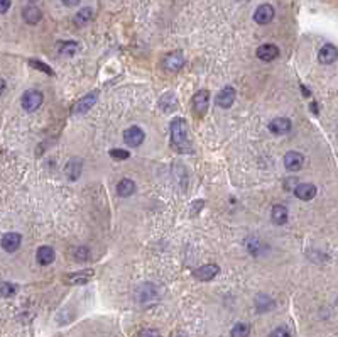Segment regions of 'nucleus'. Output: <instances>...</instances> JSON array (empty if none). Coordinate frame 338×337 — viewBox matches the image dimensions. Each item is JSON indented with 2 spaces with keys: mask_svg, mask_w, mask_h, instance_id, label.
I'll use <instances>...</instances> for the list:
<instances>
[{
  "mask_svg": "<svg viewBox=\"0 0 338 337\" xmlns=\"http://www.w3.org/2000/svg\"><path fill=\"white\" fill-rule=\"evenodd\" d=\"M171 139H173V144L179 153H191V147H189L188 141L186 121L183 117H176L171 122Z\"/></svg>",
  "mask_w": 338,
  "mask_h": 337,
  "instance_id": "1",
  "label": "nucleus"
},
{
  "mask_svg": "<svg viewBox=\"0 0 338 337\" xmlns=\"http://www.w3.org/2000/svg\"><path fill=\"white\" fill-rule=\"evenodd\" d=\"M43 100H44V97L39 90H27L26 94L22 95L21 105H22V109L27 110V112H34L36 109L41 107Z\"/></svg>",
  "mask_w": 338,
  "mask_h": 337,
  "instance_id": "2",
  "label": "nucleus"
},
{
  "mask_svg": "<svg viewBox=\"0 0 338 337\" xmlns=\"http://www.w3.org/2000/svg\"><path fill=\"white\" fill-rule=\"evenodd\" d=\"M144 139H146V134L139 126H132L124 131V141H126V144L131 147L141 146L142 142H144Z\"/></svg>",
  "mask_w": 338,
  "mask_h": 337,
  "instance_id": "3",
  "label": "nucleus"
},
{
  "mask_svg": "<svg viewBox=\"0 0 338 337\" xmlns=\"http://www.w3.org/2000/svg\"><path fill=\"white\" fill-rule=\"evenodd\" d=\"M218 273H220L218 265H205L201 268H196V270L193 271V276L200 281H210V280L215 278Z\"/></svg>",
  "mask_w": 338,
  "mask_h": 337,
  "instance_id": "4",
  "label": "nucleus"
},
{
  "mask_svg": "<svg viewBox=\"0 0 338 337\" xmlns=\"http://www.w3.org/2000/svg\"><path fill=\"white\" fill-rule=\"evenodd\" d=\"M274 19V7L271 4H262V6L257 7L256 14H254V21L257 24H269V22Z\"/></svg>",
  "mask_w": 338,
  "mask_h": 337,
  "instance_id": "5",
  "label": "nucleus"
},
{
  "mask_svg": "<svg viewBox=\"0 0 338 337\" xmlns=\"http://www.w3.org/2000/svg\"><path fill=\"white\" fill-rule=\"evenodd\" d=\"M304 164V156L298 153V151H289V153H286L284 156V166L286 170H289V172H299L301 168H303Z\"/></svg>",
  "mask_w": 338,
  "mask_h": 337,
  "instance_id": "6",
  "label": "nucleus"
},
{
  "mask_svg": "<svg viewBox=\"0 0 338 337\" xmlns=\"http://www.w3.org/2000/svg\"><path fill=\"white\" fill-rule=\"evenodd\" d=\"M96 99H98V92H90L88 95H85L83 99H80V102H78L75 107H73V114H85L88 112L93 105L96 104Z\"/></svg>",
  "mask_w": 338,
  "mask_h": 337,
  "instance_id": "7",
  "label": "nucleus"
},
{
  "mask_svg": "<svg viewBox=\"0 0 338 337\" xmlns=\"http://www.w3.org/2000/svg\"><path fill=\"white\" fill-rule=\"evenodd\" d=\"M215 102L221 109L232 107V104L235 102V90H234V87H225V89H221L220 94L216 95Z\"/></svg>",
  "mask_w": 338,
  "mask_h": 337,
  "instance_id": "8",
  "label": "nucleus"
},
{
  "mask_svg": "<svg viewBox=\"0 0 338 337\" xmlns=\"http://www.w3.org/2000/svg\"><path fill=\"white\" fill-rule=\"evenodd\" d=\"M22 242V235L19 232H7L2 235V247L7 252H16Z\"/></svg>",
  "mask_w": 338,
  "mask_h": 337,
  "instance_id": "9",
  "label": "nucleus"
},
{
  "mask_svg": "<svg viewBox=\"0 0 338 337\" xmlns=\"http://www.w3.org/2000/svg\"><path fill=\"white\" fill-rule=\"evenodd\" d=\"M318 59L321 64H331L338 59V49L333 44H325L318 53Z\"/></svg>",
  "mask_w": 338,
  "mask_h": 337,
  "instance_id": "10",
  "label": "nucleus"
},
{
  "mask_svg": "<svg viewBox=\"0 0 338 337\" xmlns=\"http://www.w3.org/2000/svg\"><path fill=\"white\" fill-rule=\"evenodd\" d=\"M208 104H210V94L206 90L196 92V95L193 97V109L203 115L208 110Z\"/></svg>",
  "mask_w": 338,
  "mask_h": 337,
  "instance_id": "11",
  "label": "nucleus"
},
{
  "mask_svg": "<svg viewBox=\"0 0 338 337\" xmlns=\"http://www.w3.org/2000/svg\"><path fill=\"white\" fill-rule=\"evenodd\" d=\"M293 192H294V195L299 198V200L308 202V200H313L314 195H316V187L311 185V183H301V185H298V187L294 188Z\"/></svg>",
  "mask_w": 338,
  "mask_h": 337,
  "instance_id": "12",
  "label": "nucleus"
},
{
  "mask_svg": "<svg viewBox=\"0 0 338 337\" xmlns=\"http://www.w3.org/2000/svg\"><path fill=\"white\" fill-rule=\"evenodd\" d=\"M291 127H293V124H291L289 119H286V117H277L269 124V131L277 134V136L291 132Z\"/></svg>",
  "mask_w": 338,
  "mask_h": 337,
  "instance_id": "13",
  "label": "nucleus"
},
{
  "mask_svg": "<svg viewBox=\"0 0 338 337\" xmlns=\"http://www.w3.org/2000/svg\"><path fill=\"white\" fill-rule=\"evenodd\" d=\"M277 56H279V48L274 44H262L257 49V58L262 59V61H272Z\"/></svg>",
  "mask_w": 338,
  "mask_h": 337,
  "instance_id": "14",
  "label": "nucleus"
},
{
  "mask_svg": "<svg viewBox=\"0 0 338 337\" xmlns=\"http://www.w3.org/2000/svg\"><path fill=\"white\" fill-rule=\"evenodd\" d=\"M164 66L169 71H178L184 66V58L181 53H171L164 59Z\"/></svg>",
  "mask_w": 338,
  "mask_h": 337,
  "instance_id": "15",
  "label": "nucleus"
},
{
  "mask_svg": "<svg viewBox=\"0 0 338 337\" xmlns=\"http://www.w3.org/2000/svg\"><path fill=\"white\" fill-rule=\"evenodd\" d=\"M36 258H38V263L43 266H48L51 265V263L54 261V258H56V255H54L53 247L49 246H41L38 249V252H36Z\"/></svg>",
  "mask_w": 338,
  "mask_h": 337,
  "instance_id": "16",
  "label": "nucleus"
},
{
  "mask_svg": "<svg viewBox=\"0 0 338 337\" xmlns=\"http://www.w3.org/2000/svg\"><path fill=\"white\" fill-rule=\"evenodd\" d=\"M91 278H93V270H83V271H76V273L68 276V283L71 285H83L88 283Z\"/></svg>",
  "mask_w": 338,
  "mask_h": 337,
  "instance_id": "17",
  "label": "nucleus"
},
{
  "mask_svg": "<svg viewBox=\"0 0 338 337\" xmlns=\"http://www.w3.org/2000/svg\"><path fill=\"white\" fill-rule=\"evenodd\" d=\"M271 217H272V222H274L276 225H282V224H286L288 222V217H289V214H288V209H286L284 205H274L272 207V214H271Z\"/></svg>",
  "mask_w": 338,
  "mask_h": 337,
  "instance_id": "18",
  "label": "nucleus"
},
{
  "mask_svg": "<svg viewBox=\"0 0 338 337\" xmlns=\"http://www.w3.org/2000/svg\"><path fill=\"white\" fill-rule=\"evenodd\" d=\"M22 16H24V21L27 22V24L34 26V24H38V22L41 21L43 14H41V11H39L38 7L29 6V7H26L24 11H22Z\"/></svg>",
  "mask_w": 338,
  "mask_h": 337,
  "instance_id": "19",
  "label": "nucleus"
},
{
  "mask_svg": "<svg viewBox=\"0 0 338 337\" xmlns=\"http://www.w3.org/2000/svg\"><path fill=\"white\" fill-rule=\"evenodd\" d=\"M134 192H136V183H134L132 180L129 178L120 180L117 185V193L120 197H131Z\"/></svg>",
  "mask_w": 338,
  "mask_h": 337,
  "instance_id": "20",
  "label": "nucleus"
},
{
  "mask_svg": "<svg viewBox=\"0 0 338 337\" xmlns=\"http://www.w3.org/2000/svg\"><path fill=\"white\" fill-rule=\"evenodd\" d=\"M64 172H66V175L71 180H76L81 175V159H78V158L69 159V163L66 164Z\"/></svg>",
  "mask_w": 338,
  "mask_h": 337,
  "instance_id": "21",
  "label": "nucleus"
},
{
  "mask_svg": "<svg viewBox=\"0 0 338 337\" xmlns=\"http://www.w3.org/2000/svg\"><path fill=\"white\" fill-rule=\"evenodd\" d=\"M91 19H93V11H91L90 7H85V9H81V11L76 14L75 19H73V21H75L76 26H85Z\"/></svg>",
  "mask_w": 338,
  "mask_h": 337,
  "instance_id": "22",
  "label": "nucleus"
},
{
  "mask_svg": "<svg viewBox=\"0 0 338 337\" xmlns=\"http://www.w3.org/2000/svg\"><path fill=\"white\" fill-rule=\"evenodd\" d=\"M249 334H251V327H249V324H244V322L235 324L232 327V332H230L232 337H249Z\"/></svg>",
  "mask_w": 338,
  "mask_h": 337,
  "instance_id": "23",
  "label": "nucleus"
},
{
  "mask_svg": "<svg viewBox=\"0 0 338 337\" xmlns=\"http://www.w3.org/2000/svg\"><path fill=\"white\" fill-rule=\"evenodd\" d=\"M78 51V44L75 43V41H68V43H63L61 46H59V53L61 54H75Z\"/></svg>",
  "mask_w": 338,
  "mask_h": 337,
  "instance_id": "24",
  "label": "nucleus"
},
{
  "mask_svg": "<svg viewBox=\"0 0 338 337\" xmlns=\"http://www.w3.org/2000/svg\"><path fill=\"white\" fill-rule=\"evenodd\" d=\"M73 256H75L76 261H86L88 256H90V251L85 247V246H80L75 249V252H73Z\"/></svg>",
  "mask_w": 338,
  "mask_h": 337,
  "instance_id": "25",
  "label": "nucleus"
},
{
  "mask_svg": "<svg viewBox=\"0 0 338 337\" xmlns=\"http://www.w3.org/2000/svg\"><path fill=\"white\" fill-rule=\"evenodd\" d=\"M16 293V285L12 283H7V281H4L2 283V297H12V295Z\"/></svg>",
  "mask_w": 338,
  "mask_h": 337,
  "instance_id": "26",
  "label": "nucleus"
},
{
  "mask_svg": "<svg viewBox=\"0 0 338 337\" xmlns=\"http://www.w3.org/2000/svg\"><path fill=\"white\" fill-rule=\"evenodd\" d=\"M29 64H31L32 68H38V70L44 71V73H48V75H53V70H51L48 64H44V63H41V61H36V59H31Z\"/></svg>",
  "mask_w": 338,
  "mask_h": 337,
  "instance_id": "27",
  "label": "nucleus"
},
{
  "mask_svg": "<svg viewBox=\"0 0 338 337\" xmlns=\"http://www.w3.org/2000/svg\"><path fill=\"white\" fill-rule=\"evenodd\" d=\"M110 156H112L114 159H127L131 154H129V151L117 149V147H115V149H110Z\"/></svg>",
  "mask_w": 338,
  "mask_h": 337,
  "instance_id": "28",
  "label": "nucleus"
},
{
  "mask_svg": "<svg viewBox=\"0 0 338 337\" xmlns=\"http://www.w3.org/2000/svg\"><path fill=\"white\" fill-rule=\"evenodd\" d=\"M272 337H291L289 330L284 329V327H279V329H276L274 332H272Z\"/></svg>",
  "mask_w": 338,
  "mask_h": 337,
  "instance_id": "29",
  "label": "nucleus"
},
{
  "mask_svg": "<svg viewBox=\"0 0 338 337\" xmlns=\"http://www.w3.org/2000/svg\"><path fill=\"white\" fill-rule=\"evenodd\" d=\"M139 337H161V334L157 330H152V329H147V330H142L141 335Z\"/></svg>",
  "mask_w": 338,
  "mask_h": 337,
  "instance_id": "30",
  "label": "nucleus"
},
{
  "mask_svg": "<svg viewBox=\"0 0 338 337\" xmlns=\"http://www.w3.org/2000/svg\"><path fill=\"white\" fill-rule=\"evenodd\" d=\"M11 7V0H0V14H6Z\"/></svg>",
  "mask_w": 338,
  "mask_h": 337,
  "instance_id": "31",
  "label": "nucleus"
},
{
  "mask_svg": "<svg viewBox=\"0 0 338 337\" xmlns=\"http://www.w3.org/2000/svg\"><path fill=\"white\" fill-rule=\"evenodd\" d=\"M61 2L66 7H75V6H78V4H80V0H61Z\"/></svg>",
  "mask_w": 338,
  "mask_h": 337,
  "instance_id": "32",
  "label": "nucleus"
},
{
  "mask_svg": "<svg viewBox=\"0 0 338 337\" xmlns=\"http://www.w3.org/2000/svg\"><path fill=\"white\" fill-rule=\"evenodd\" d=\"M31 2H34V0H31Z\"/></svg>",
  "mask_w": 338,
  "mask_h": 337,
  "instance_id": "33",
  "label": "nucleus"
}]
</instances>
